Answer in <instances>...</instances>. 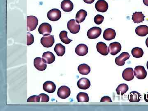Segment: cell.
<instances>
[{
  "label": "cell",
  "mask_w": 148,
  "mask_h": 111,
  "mask_svg": "<svg viewBox=\"0 0 148 111\" xmlns=\"http://www.w3.org/2000/svg\"><path fill=\"white\" fill-rule=\"evenodd\" d=\"M38 24V20L36 16H28L27 17V30L29 32L34 31Z\"/></svg>",
  "instance_id": "1"
},
{
  "label": "cell",
  "mask_w": 148,
  "mask_h": 111,
  "mask_svg": "<svg viewBox=\"0 0 148 111\" xmlns=\"http://www.w3.org/2000/svg\"><path fill=\"white\" fill-rule=\"evenodd\" d=\"M131 53L135 58H140L143 57L144 55V51L141 48L135 47L132 49Z\"/></svg>",
  "instance_id": "28"
},
{
  "label": "cell",
  "mask_w": 148,
  "mask_h": 111,
  "mask_svg": "<svg viewBox=\"0 0 148 111\" xmlns=\"http://www.w3.org/2000/svg\"><path fill=\"white\" fill-rule=\"evenodd\" d=\"M40 98V101L41 102H48L49 101V98L47 94L45 93H41L39 95Z\"/></svg>",
  "instance_id": "34"
},
{
  "label": "cell",
  "mask_w": 148,
  "mask_h": 111,
  "mask_svg": "<svg viewBox=\"0 0 148 111\" xmlns=\"http://www.w3.org/2000/svg\"><path fill=\"white\" fill-rule=\"evenodd\" d=\"M122 77L123 79L127 81H130L134 79L133 69L131 68H128L125 69L123 72Z\"/></svg>",
  "instance_id": "18"
},
{
  "label": "cell",
  "mask_w": 148,
  "mask_h": 111,
  "mask_svg": "<svg viewBox=\"0 0 148 111\" xmlns=\"http://www.w3.org/2000/svg\"><path fill=\"white\" fill-rule=\"evenodd\" d=\"M34 66L35 68L40 71H44L45 70L47 67L46 64L44 62L42 58L40 57H36L34 60Z\"/></svg>",
  "instance_id": "12"
},
{
  "label": "cell",
  "mask_w": 148,
  "mask_h": 111,
  "mask_svg": "<svg viewBox=\"0 0 148 111\" xmlns=\"http://www.w3.org/2000/svg\"><path fill=\"white\" fill-rule=\"evenodd\" d=\"M141 95L136 91H132L128 95V100L130 102H139L141 100Z\"/></svg>",
  "instance_id": "24"
},
{
  "label": "cell",
  "mask_w": 148,
  "mask_h": 111,
  "mask_svg": "<svg viewBox=\"0 0 148 111\" xmlns=\"http://www.w3.org/2000/svg\"><path fill=\"white\" fill-rule=\"evenodd\" d=\"M71 93V89L69 87L66 86H63L58 88L57 95L61 99H65L70 96Z\"/></svg>",
  "instance_id": "7"
},
{
  "label": "cell",
  "mask_w": 148,
  "mask_h": 111,
  "mask_svg": "<svg viewBox=\"0 0 148 111\" xmlns=\"http://www.w3.org/2000/svg\"><path fill=\"white\" fill-rule=\"evenodd\" d=\"M77 85L79 89L86 90L90 87V81L86 78H82L77 82Z\"/></svg>",
  "instance_id": "15"
},
{
  "label": "cell",
  "mask_w": 148,
  "mask_h": 111,
  "mask_svg": "<svg viewBox=\"0 0 148 111\" xmlns=\"http://www.w3.org/2000/svg\"><path fill=\"white\" fill-rule=\"evenodd\" d=\"M87 12L84 10L81 9L77 12L76 15V21L78 24L83 22L87 16Z\"/></svg>",
  "instance_id": "23"
},
{
  "label": "cell",
  "mask_w": 148,
  "mask_h": 111,
  "mask_svg": "<svg viewBox=\"0 0 148 111\" xmlns=\"http://www.w3.org/2000/svg\"><path fill=\"white\" fill-rule=\"evenodd\" d=\"M116 36L115 31L114 29L109 28L106 29L103 33V38L106 40L110 41L114 39Z\"/></svg>",
  "instance_id": "16"
},
{
  "label": "cell",
  "mask_w": 148,
  "mask_h": 111,
  "mask_svg": "<svg viewBox=\"0 0 148 111\" xmlns=\"http://www.w3.org/2000/svg\"><path fill=\"white\" fill-rule=\"evenodd\" d=\"M145 15L142 12H135L132 16V20L135 23L139 24L145 21Z\"/></svg>",
  "instance_id": "22"
},
{
  "label": "cell",
  "mask_w": 148,
  "mask_h": 111,
  "mask_svg": "<svg viewBox=\"0 0 148 111\" xmlns=\"http://www.w3.org/2000/svg\"><path fill=\"white\" fill-rule=\"evenodd\" d=\"M40 98L39 95L37 96L34 95L31 96L28 98L27 102H40Z\"/></svg>",
  "instance_id": "33"
},
{
  "label": "cell",
  "mask_w": 148,
  "mask_h": 111,
  "mask_svg": "<svg viewBox=\"0 0 148 111\" xmlns=\"http://www.w3.org/2000/svg\"><path fill=\"white\" fill-rule=\"evenodd\" d=\"M54 36L50 35L42 37L40 40L41 43L43 46L46 48L51 47L54 43Z\"/></svg>",
  "instance_id": "6"
},
{
  "label": "cell",
  "mask_w": 148,
  "mask_h": 111,
  "mask_svg": "<svg viewBox=\"0 0 148 111\" xmlns=\"http://www.w3.org/2000/svg\"><path fill=\"white\" fill-rule=\"evenodd\" d=\"M95 0H84V1L86 3L91 4L94 2Z\"/></svg>",
  "instance_id": "36"
},
{
  "label": "cell",
  "mask_w": 148,
  "mask_h": 111,
  "mask_svg": "<svg viewBox=\"0 0 148 111\" xmlns=\"http://www.w3.org/2000/svg\"><path fill=\"white\" fill-rule=\"evenodd\" d=\"M96 48L97 51L102 55L107 56L108 54V48L105 43L100 42L97 44Z\"/></svg>",
  "instance_id": "17"
},
{
  "label": "cell",
  "mask_w": 148,
  "mask_h": 111,
  "mask_svg": "<svg viewBox=\"0 0 148 111\" xmlns=\"http://www.w3.org/2000/svg\"><path fill=\"white\" fill-rule=\"evenodd\" d=\"M102 33V29L98 27H93L90 28L87 32V36L90 39H94L98 38Z\"/></svg>",
  "instance_id": "3"
},
{
  "label": "cell",
  "mask_w": 148,
  "mask_h": 111,
  "mask_svg": "<svg viewBox=\"0 0 148 111\" xmlns=\"http://www.w3.org/2000/svg\"><path fill=\"white\" fill-rule=\"evenodd\" d=\"M43 89L48 93H53L55 92L56 89V86L52 82L48 81L44 83L43 85Z\"/></svg>",
  "instance_id": "19"
},
{
  "label": "cell",
  "mask_w": 148,
  "mask_h": 111,
  "mask_svg": "<svg viewBox=\"0 0 148 111\" xmlns=\"http://www.w3.org/2000/svg\"><path fill=\"white\" fill-rule=\"evenodd\" d=\"M75 19H71L67 24V28L70 32L73 34H77L79 32L80 29V26L76 23Z\"/></svg>",
  "instance_id": "5"
},
{
  "label": "cell",
  "mask_w": 148,
  "mask_h": 111,
  "mask_svg": "<svg viewBox=\"0 0 148 111\" xmlns=\"http://www.w3.org/2000/svg\"><path fill=\"white\" fill-rule=\"evenodd\" d=\"M52 32L51 25L48 23H43L40 25L38 28V32L40 34L44 36H48L50 35Z\"/></svg>",
  "instance_id": "8"
},
{
  "label": "cell",
  "mask_w": 148,
  "mask_h": 111,
  "mask_svg": "<svg viewBox=\"0 0 148 111\" xmlns=\"http://www.w3.org/2000/svg\"><path fill=\"white\" fill-rule=\"evenodd\" d=\"M108 7V4L105 0H98L95 4V9L99 12H106Z\"/></svg>",
  "instance_id": "10"
},
{
  "label": "cell",
  "mask_w": 148,
  "mask_h": 111,
  "mask_svg": "<svg viewBox=\"0 0 148 111\" xmlns=\"http://www.w3.org/2000/svg\"><path fill=\"white\" fill-rule=\"evenodd\" d=\"M78 71L82 75H87L90 73V68L87 64H82L78 67Z\"/></svg>",
  "instance_id": "26"
},
{
  "label": "cell",
  "mask_w": 148,
  "mask_h": 111,
  "mask_svg": "<svg viewBox=\"0 0 148 111\" xmlns=\"http://www.w3.org/2000/svg\"><path fill=\"white\" fill-rule=\"evenodd\" d=\"M133 73L135 76L139 79H144L147 77V72L143 66H136Z\"/></svg>",
  "instance_id": "2"
},
{
  "label": "cell",
  "mask_w": 148,
  "mask_h": 111,
  "mask_svg": "<svg viewBox=\"0 0 148 111\" xmlns=\"http://www.w3.org/2000/svg\"><path fill=\"white\" fill-rule=\"evenodd\" d=\"M75 53L79 56H84L88 53V47L87 45L84 44H80L76 47Z\"/></svg>",
  "instance_id": "14"
},
{
  "label": "cell",
  "mask_w": 148,
  "mask_h": 111,
  "mask_svg": "<svg viewBox=\"0 0 148 111\" xmlns=\"http://www.w3.org/2000/svg\"><path fill=\"white\" fill-rule=\"evenodd\" d=\"M136 34L139 36H146L148 34V27L146 25H140L135 29Z\"/></svg>",
  "instance_id": "21"
},
{
  "label": "cell",
  "mask_w": 148,
  "mask_h": 111,
  "mask_svg": "<svg viewBox=\"0 0 148 111\" xmlns=\"http://www.w3.org/2000/svg\"><path fill=\"white\" fill-rule=\"evenodd\" d=\"M121 45L119 42L111 43L109 45L108 51L111 55L115 56L119 53L121 51Z\"/></svg>",
  "instance_id": "9"
},
{
  "label": "cell",
  "mask_w": 148,
  "mask_h": 111,
  "mask_svg": "<svg viewBox=\"0 0 148 111\" xmlns=\"http://www.w3.org/2000/svg\"><path fill=\"white\" fill-rule=\"evenodd\" d=\"M104 19V16L101 14H97L94 17V21L95 24L97 25H100L103 23Z\"/></svg>",
  "instance_id": "31"
},
{
  "label": "cell",
  "mask_w": 148,
  "mask_h": 111,
  "mask_svg": "<svg viewBox=\"0 0 148 111\" xmlns=\"http://www.w3.org/2000/svg\"><path fill=\"white\" fill-rule=\"evenodd\" d=\"M61 8L66 12H70L73 9V3L70 0H64L61 3Z\"/></svg>",
  "instance_id": "20"
},
{
  "label": "cell",
  "mask_w": 148,
  "mask_h": 111,
  "mask_svg": "<svg viewBox=\"0 0 148 111\" xmlns=\"http://www.w3.org/2000/svg\"><path fill=\"white\" fill-rule=\"evenodd\" d=\"M146 45H147V47H148V37L147 38L146 40Z\"/></svg>",
  "instance_id": "39"
},
{
  "label": "cell",
  "mask_w": 148,
  "mask_h": 111,
  "mask_svg": "<svg viewBox=\"0 0 148 111\" xmlns=\"http://www.w3.org/2000/svg\"><path fill=\"white\" fill-rule=\"evenodd\" d=\"M77 99L78 102H88L89 98L87 93L80 92L77 95Z\"/></svg>",
  "instance_id": "30"
},
{
  "label": "cell",
  "mask_w": 148,
  "mask_h": 111,
  "mask_svg": "<svg viewBox=\"0 0 148 111\" xmlns=\"http://www.w3.org/2000/svg\"><path fill=\"white\" fill-rule=\"evenodd\" d=\"M112 102L110 97L108 96H105L102 97L101 100V102Z\"/></svg>",
  "instance_id": "35"
},
{
  "label": "cell",
  "mask_w": 148,
  "mask_h": 111,
  "mask_svg": "<svg viewBox=\"0 0 148 111\" xmlns=\"http://www.w3.org/2000/svg\"><path fill=\"white\" fill-rule=\"evenodd\" d=\"M143 2L145 5L148 6V0H143Z\"/></svg>",
  "instance_id": "38"
},
{
  "label": "cell",
  "mask_w": 148,
  "mask_h": 111,
  "mask_svg": "<svg viewBox=\"0 0 148 111\" xmlns=\"http://www.w3.org/2000/svg\"><path fill=\"white\" fill-rule=\"evenodd\" d=\"M144 99L146 102H148V92L145 93L144 95Z\"/></svg>",
  "instance_id": "37"
},
{
  "label": "cell",
  "mask_w": 148,
  "mask_h": 111,
  "mask_svg": "<svg viewBox=\"0 0 148 111\" xmlns=\"http://www.w3.org/2000/svg\"><path fill=\"white\" fill-rule=\"evenodd\" d=\"M130 55L127 52H123L115 58V63L119 66H124L125 61L129 59Z\"/></svg>",
  "instance_id": "11"
},
{
  "label": "cell",
  "mask_w": 148,
  "mask_h": 111,
  "mask_svg": "<svg viewBox=\"0 0 148 111\" xmlns=\"http://www.w3.org/2000/svg\"><path fill=\"white\" fill-rule=\"evenodd\" d=\"M34 42V36L31 33H27V45H30Z\"/></svg>",
  "instance_id": "32"
},
{
  "label": "cell",
  "mask_w": 148,
  "mask_h": 111,
  "mask_svg": "<svg viewBox=\"0 0 148 111\" xmlns=\"http://www.w3.org/2000/svg\"><path fill=\"white\" fill-rule=\"evenodd\" d=\"M61 11L57 9L54 8L49 10L47 13V18L50 21H58L61 17Z\"/></svg>",
  "instance_id": "4"
},
{
  "label": "cell",
  "mask_w": 148,
  "mask_h": 111,
  "mask_svg": "<svg viewBox=\"0 0 148 111\" xmlns=\"http://www.w3.org/2000/svg\"><path fill=\"white\" fill-rule=\"evenodd\" d=\"M42 60L46 64H51L55 61V56L52 52L47 51L42 54Z\"/></svg>",
  "instance_id": "13"
},
{
  "label": "cell",
  "mask_w": 148,
  "mask_h": 111,
  "mask_svg": "<svg viewBox=\"0 0 148 111\" xmlns=\"http://www.w3.org/2000/svg\"><path fill=\"white\" fill-rule=\"evenodd\" d=\"M68 32L65 31L61 32L59 34V37L61 42L65 44H69L73 40L70 39L68 37Z\"/></svg>",
  "instance_id": "29"
},
{
  "label": "cell",
  "mask_w": 148,
  "mask_h": 111,
  "mask_svg": "<svg viewBox=\"0 0 148 111\" xmlns=\"http://www.w3.org/2000/svg\"><path fill=\"white\" fill-rule=\"evenodd\" d=\"M128 89H129V87L127 84H121L119 85L116 91L118 95H123L125 93L127 92Z\"/></svg>",
  "instance_id": "27"
},
{
  "label": "cell",
  "mask_w": 148,
  "mask_h": 111,
  "mask_svg": "<svg viewBox=\"0 0 148 111\" xmlns=\"http://www.w3.org/2000/svg\"><path fill=\"white\" fill-rule=\"evenodd\" d=\"M147 69L148 70V61H147Z\"/></svg>",
  "instance_id": "40"
},
{
  "label": "cell",
  "mask_w": 148,
  "mask_h": 111,
  "mask_svg": "<svg viewBox=\"0 0 148 111\" xmlns=\"http://www.w3.org/2000/svg\"><path fill=\"white\" fill-rule=\"evenodd\" d=\"M54 51L58 56H62L66 52V47L61 43H58L54 48Z\"/></svg>",
  "instance_id": "25"
}]
</instances>
